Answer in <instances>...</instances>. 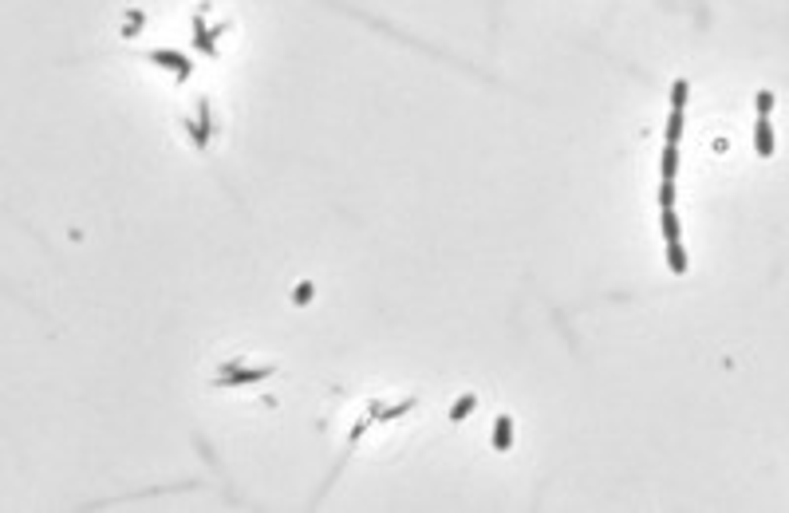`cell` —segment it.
<instances>
[{"mask_svg": "<svg viewBox=\"0 0 789 513\" xmlns=\"http://www.w3.org/2000/svg\"><path fill=\"white\" fill-rule=\"evenodd\" d=\"M276 375V368L272 363H265V368H245V363H225L217 375V383L225 387H245V383H261V379H272Z\"/></svg>", "mask_w": 789, "mask_h": 513, "instance_id": "obj_1", "label": "cell"}, {"mask_svg": "<svg viewBox=\"0 0 789 513\" xmlns=\"http://www.w3.org/2000/svg\"><path fill=\"white\" fill-rule=\"evenodd\" d=\"M146 60H150V64H158V67H166V71H174L178 80H189V71H193V64H189L186 51H174V48H154V51H146Z\"/></svg>", "mask_w": 789, "mask_h": 513, "instance_id": "obj_2", "label": "cell"}, {"mask_svg": "<svg viewBox=\"0 0 789 513\" xmlns=\"http://www.w3.org/2000/svg\"><path fill=\"white\" fill-rule=\"evenodd\" d=\"M489 446L497 450V454H505V450L513 446V418L505 415V411L493 418V438H489Z\"/></svg>", "mask_w": 789, "mask_h": 513, "instance_id": "obj_3", "label": "cell"}, {"mask_svg": "<svg viewBox=\"0 0 789 513\" xmlns=\"http://www.w3.org/2000/svg\"><path fill=\"white\" fill-rule=\"evenodd\" d=\"M754 146H757V158H770V154H773V127H770V115H757Z\"/></svg>", "mask_w": 789, "mask_h": 513, "instance_id": "obj_4", "label": "cell"}, {"mask_svg": "<svg viewBox=\"0 0 789 513\" xmlns=\"http://www.w3.org/2000/svg\"><path fill=\"white\" fill-rule=\"evenodd\" d=\"M473 411H478V395H473V391H466V395H458V399L450 403V422H466Z\"/></svg>", "mask_w": 789, "mask_h": 513, "instance_id": "obj_5", "label": "cell"}, {"mask_svg": "<svg viewBox=\"0 0 789 513\" xmlns=\"http://www.w3.org/2000/svg\"><path fill=\"white\" fill-rule=\"evenodd\" d=\"M675 170H679V146H675V143H663V158H659V182H675Z\"/></svg>", "mask_w": 789, "mask_h": 513, "instance_id": "obj_6", "label": "cell"}, {"mask_svg": "<svg viewBox=\"0 0 789 513\" xmlns=\"http://www.w3.org/2000/svg\"><path fill=\"white\" fill-rule=\"evenodd\" d=\"M407 411H414V399L407 403H394V407H379V403H371V418H379V422H391V418H403Z\"/></svg>", "mask_w": 789, "mask_h": 513, "instance_id": "obj_7", "label": "cell"}, {"mask_svg": "<svg viewBox=\"0 0 789 513\" xmlns=\"http://www.w3.org/2000/svg\"><path fill=\"white\" fill-rule=\"evenodd\" d=\"M667 269L675 276L687 273V253H683V241H667Z\"/></svg>", "mask_w": 789, "mask_h": 513, "instance_id": "obj_8", "label": "cell"}, {"mask_svg": "<svg viewBox=\"0 0 789 513\" xmlns=\"http://www.w3.org/2000/svg\"><path fill=\"white\" fill-rule=\"evenodd\" d=\"M659 225H663V241H679V217H675V206H663V209H659Z\"/></svg>", "mask_w": 789, "mask_h": 513, "instance_id": "obj_9", "label": "cell"}, {"mask_svg": "<svg viewBox=\"0 0 789 513\" xmlns=\"http://www.w3.org/2000/svg\"><path fill=\"white\" fill-rule=\"evenodd\" d=\"M683 139V107H671V115H667V143H675Z\"/></svg>", "mask_w": 789, "mask_h": 513, "instance_id": "obj_10", "label": "cell"}, {"mask_svg": "<svg viewBox=\"0 0 789 513\" xmlns=\"http://www.w3.org/2000/svg\"><path fill=\"white\" fill-rule=\"evenodd\" d=\"M687 95H691L687 80H675V83H671V107H687Z\"/></svg>", "mask_w": 789, "mask_h": 513, "instance_id": "obj_11", "label": "cell"}, {"mask_svg": "<svg viewBox=\"0 0 789 513\" xmlns=\"http://www.w3.org/2000/svg\"><path fill=\"white\" fill-rule=\"evenodd\" d=\"M754 107H757V115H770V111H773V91H757V95H754Z\"/></svg>", "mask_w": 789, "mask_h": 513, "instance_id": "obj_12", "label": "cell"}, {"mask_svg": "<svg viewBox=\"0 0 789 513\" xmlns=\"http://www.w3.org/2000/svg\"><path fill=\"white\" fill-rule=\"evenodd\" d=\"M675 206V182H659V209Z\"/></svg>", "mask_w": 789, "mask_h": 513, "instance_id": "obj_13", "label": "cell"}, {"mask_svg": "<svg viewBox=\"0 0 789 513\" xmlns=\"http://www.w3.org/2000/svg\"><path fill=\"white\" fill-rule=\"evenodd\" d=\"M292 300H296V305H308V300H312V285L304 281V285H300V289L292 292Z\"/></svg>", "mask_w": 789, "mask_h": 513, "instance_id": "obj_14", "label": "cell"}]
</instances>
